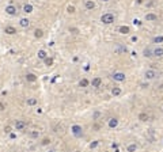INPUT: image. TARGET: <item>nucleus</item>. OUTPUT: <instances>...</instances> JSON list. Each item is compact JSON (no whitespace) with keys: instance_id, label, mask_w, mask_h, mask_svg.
I'll return each instance as SVG.
<instances>
[{"instance_id":"obj_6","label":"nucleus","mask_w":163,"mask_h":152,"mask_svg":"<svg viewBox=\"0 0 163 152\" xmlns=\"http://www.w3.org/2000/svg\"><path fill=\"white\" fill-rule=\"evenodd\" d=\"M90 84H91L94 88H98V87H101V84H102V79H101L99 76H95L94 79L90 82Z\"/></svg>"},{"instance_id":"obj_33","label":"nucleus","mask_w":163,"mask_h":152,"mask_svg":"<svg viewBox=\"0 0 163 152\" xmlns=\"http://www.w3.org/2000/svg\"><path fill=\"white\" fill-rule=\"evenodd\" d=\"M4 109H6L4 103H2V102H0V111H3V110H4Z\"/></svg>"},{"instance_id":"obj_14","label":"nucleus","mask_w":163,"mask_h":152,"mask_svg":"<svg viewBox=\"0 0 163 152\" xmlns=\"http://www.w3.org/2000/svg\"><path fill=\"white\" fill-rule=\"evenodd\" d=\"M26 103H27V106H35L38 103V100H37V98H27Z\"/></svg>"},{"instance_id":"obj_17","label":"nucleus","mask_w":163,"mask_h":152,"mask_svg":"<svg viewBox=\"0 0 163 152\" xmlns=\"http://www.w3.org/2000/svg\"><path fill=\"white\" fill-rule=\"evenodd\" d=\"M26 80L30 82V83H34L35 80H37V76H35L34 73H27V75H26Z\"/></svg>"},{"instance_id":"obj_31","label":"nucleus","mask_w":163,"mask_h":152,"mask_svg":"<svg viewBox=\"0 0 163 152\" xmlns=\"http://www.w3.org/2000/svg\"><path fill=\"white\" fill-rule=\"evenodd\" d=\"M11 130H12L11 126H6V128H4V132H6V133H11Z\"/></svg>"},{"instance_id":"obj_1","label":"nucleus","mask_w":163,"mask_h":152,"mask_svg":"<svg viewBox=\"0 0 163 152\" xmlns=\"http://www.w3.org/2000/svg\"><path fill=\"white\" fill-rule=\"evenodd\" d=\"M116 16L114 14H112V12H106V14H103L101 16V22L103 23V25H112L113 22H114Z\"/></svg>"},{"instance_id":"obj_9","label":"nucleus","mask_w":163,"mask_h":152,"mask_svg":"<svg viewBox=\"0 0 163 152\" xmlns=\"http://www.w3.org/2000/svg\"><path fill=\"white\" fill-rule=\"evenodd\" d=\"M145 21L147 22H155V21H158V15L152 14V12H148V14H145Z\"/></svg>"},{"instance_id":"obj_21","label":"nucleus","mask_w":163,"mask_h":152,"mask_svg":"<svg viewBox=\"0 0 163 152\" xmlns=\"http://www.w3.org/2000/svg\"><path fill=\"white\" fill-rule=\"evenodd\" d=\"M42 35H44V31H42L41 29H35L34 30V37L35 38H42Z\"/></svg>"},{"instance_id":"obj_22","label":"nucleus","mask_w":163,"mask_h":152,"mask_svg":"<svg viewBox=\"0 0 163 152\" xmlns=\"http://www.w3.org/2000/svg\"><path fill=\"white\" fill-rule=\"evenodd\" d=\"M143 53H144L145 57H152V49L151 48H145L144 50H143Z\"/></svg>"},{"instance_id":"obj_8","label":"nucleus","mask_w":163,"mask_h":152,"mask_svg":"<svg viewBox=\"0 0 163 152\" xmlns=\"http://www.w3.org/2000/svg\"><path fill=\"white\" fill-rule=\"evenodd\" d=\"M163 56V48L158 46V48L152 49V57H162Z\"/></svg>"},{"instance_id":"obj_26","label":"nucleus","mask_w":163,"mask_h":152,"mask_svg":"<svg viewBox=\"0 0 163 152\" xmlns=\"http://www.w3.org/2000/svg\"><path fill=\"white\" fill-rule=\"evenodd\" d=\"M139 120L140 121H147L148 120V114L147 113H140L139 114Z\"/></svg>"},{"instance_id":"obj_30","label":"nucleus","mask_w":163,"mask_h":152,"mask_svg":"<svg viewBox=\"0 0 163 152\" xmlns=\"http://www.w3.org/2000/svg\"><path fill=\"white\" fill-rule=\"evenodd\" d=\"M98 141H94V143H91V144H90V148H96V147H98Z\"/></svg>"},{"instance_id":"obj_25","label":"nucleus","mask_w":163,"mask_h":152,"mask_svg":"<svg viewBox=\"0 0 163 152\" xmlns=\"http://www.w3.org/2000/svg\"><path fill=\"white\" fill-rule=\"evenodd\" d=\"M152 42H154V43H162V42H163V35L154 37V39H152Z\"/></svg>"},{"instance_id":"obj_3","label":"nucleus","mask_w":163,"mask_h":152,"mask_svg":"<svg viewBox=\"0 0 163 152\" xmlns=\"http://www.w3.org/2000/svg\"><path fill=\"white\" fill-rule=\"evenodd\" d=\"M112 79L113 80H116V82H125V79H126V76H125V73L124 72H114L112 75Z\"/></svg>"},{"instance_id":"obj_36","label":"nucleus","mask_w":163,"mask_h":152,"mask_svg":"<svg viewBox=\"0 0 163 152\" xmlns=\"http://www.w3.org/2000/svg\"><path fill=\"white\" fill-rule=\"evenodd\" d=\"M75 152H80V151H75Z\"/></svg>"},{"instance_id":"obj_5","label":"nucleus","mask_w":163,"mask_h":152,"mask_svg":"<svg viewBox=\"0 0 163 152\" xmlns=\"http://www.w3.org/2000/svg\"><path fill=\"white\" fill-rule=\"evenodd\" d=\"M156 76H158V72H156L155 69H147L145 73H144V77L147 80H152V79H155Z\"/></svg>"},{"instance_id":"obj_28","label":"nucleus","mask_w":163,"mask_h":152,"mask_svg":"<svg viewBox=\"0 0 163 152\" xmlns=\"http://www.w3.org/2000/svg\"><path fill=\"white\" fill-rule=\"evenodd\" d=\"M42 145H48V144H50V138L49 137H45L44 140H42V143H41Z\"/></svg>"},{"instance_id":"obj_23","label":"nucleus","mask_w":163,"mask_h":152,"mask_svg":"<svg viewBox=\"0 0 163 152\" xmlns=\"http://www.w3.org/2000/svg\"><path fill=\"white\" fill-rule=\"evenodd\" d=\"M44 63H45L46 67H52L53 65V59L52 57H46V59L44 60Z\"/></svg>"},{"instance_id":"obj_18","label":"nucleus","mask_w":163,"mask_h":152,"mask_svg":"<svg viewBox=\"0 0 163 152\" xmlns=\"http://www.w3.org/2000/svg\"><path fill=\"white\" fill-rule=\"evenodd\" d=\"M33 6L31 4H25L23 6V12H25V14H30V12H33Z\"/></svg>"},{"instance_id":"obj_10","label":"nucleus","mask_w":163,"mask_h":152,"mask_svg":"<svg viewBox=\"0 0 163 152\" xmlns=\"http://www.w3.org/2000/svg\"><path fill=\"white\" fill-rule=\"evenodd\" d=\"M107 125H109V128H110V129H114V128L118 126V120H117V118H109Z\"/></svg>"},{"instance_id":"obj_24","label":"nucleus","mask_w":163,"mask_h":152,"mask_svg":"<svg viewBox=\"0 0 163 152\" xmlns=\"http://www.w3.org/2000/svg\"><path fill=\"white\" fill-rule=\"evenodd\" d=\"M88 84H90V82L87 79H82L80 82H79V86L83 87V88H84V87H88Z\"/></svg>"},{"instance_id":"obj_29","label":"nucleus","mask_w":163,"mask_h":152,"mask_svg":"<svg viewBox=\"0 0 163 152\" xmlns=\"http://www.w3.org/2000/svg\"><path fill=\"white\" fill-rule=\"evenodd\" d=\"M38 134H39V132L38 130H34V132H31V133H30V136H31V137H38Z\"/></svg>"},{"instance_id":"obj_19","label":"nucleus","mask_w":163,"mask_h":152,"mask_svg":"<svg viewBox=\"0 0 163 152\" xmlns=\"http://www.w3.org/2000/svg\"><path fill=\"white\" fill-rule=\"evenodd\" d=\"M19 25L22 26V27H29V25H30V21L27 18H22L21 21H19Z\"/></svg>"},{"instance_id":"obj_16","label":"nucleus","mask_w":163,"mask_h":152,"mask_svg":"<svg viewBox=\"0 0 163 152\" xmlns=\"http://www.w3.org/2000/svg\"><path fill=\"white\" fill-rule=\"evenodd\" d=\"M118 31L121 33V34H128V33L131 31V29H129V26H120Z\"/></svg>"},{"instance_id":"obj_4","label":"nucleus","mask_w":163,"mask_h":152,"mask_svg":"<svg viewBox=\"0 0 163 152\" xmlns=\"http://www.w3.org/2000/svg\"><path fill=\"white\" fill-rule=\"evenodd\" d=\"M27 126V122L23 120H16L15 121V130H25Z\"/></svg>"},{"instance_id":"obj_20","label":"nucleus","mask_w":163,"mask_h":152,"mask_svg":"<svg viewBox=\"0 0 163 152\" xmlns=\"http://www.w3.org/2000/svg\"><path fill=\"white\" fill-rule=\"evenodd\" d=\"M136 149H137V145H136L135 143L129 144L128 147H126V151H128V152H136Z\"/></svg>"},{"instance_id":"obj_7","label":"nucleus","mask_w":163,"mask_h":152,"mask_svg":"<svg viewBox=\"0 0 163 152\" xmlns=\"http://www.w3.org/2000/svg\"><path fill=\"white\" fill-rule=\"evenodd\" d=\"M16 7L15 6H12V4H10V6H7L6 7V14H8V15H11V16H14V15H16Z\"/></svg>"},{"instance_id":"obj_34","label":"nucleus","mask_w":163,"mask_h":152,"mask_svg":"<svg viewBox=\"0 0 163 152\" xmlns=\"http://www.w3.org/2000/svg\"><path fill=\"white\" fill-rule=\"evenodd\" d=\"M102 2H110V0H102Z\"/></svg>"},{"instance_id":"obj_13","label":"nucleus","mask_w":163,"mask_h":152,"mask_svg":"<svg viewBox=\"0 0 163 152\" xmlns=\"http://www.w3.org/2000/svg\"><path fill=\"white\" fill-rule=\"evenodd\" d=\"M37 56H38V59L45 60L46 57H48V53H46V50H44V49H39L38 52H37Z\"/></svg>"},{"instance_id":"obj_2","label":"nucleus","mask_w":163,"mask_h":152,"mask_svg":"<svg viewBox=\"0 0 163 152\" xmlns=\"http://www.w3.org/2000/svg\"><path fill=\"white\" fill-rule=\"evenodd\" d=\"M71 133L74 134L75 137H82L83 136V128L80 126V125L75 124L71 126Z\"/></svg>"},{"instance_id":"obj_11","label":"nucleus","mask_w":163,"mask_h":152,"mask_svg":"<svg viewBox=\"0 0 163 152\" xmlns=\"http://www.w3.org/2000/svg\"><path fill=\"white\" fill-rule=\"evenodd\" d=\"M4 31H6V34H8V35H14V34H16V29L14 27V26H6Z\"/></svg>"},{"instance_id":"obj_27","label":"nucleus","mask_w":163,"mask_h":152,"mask_svg":"<svg viewBox=\"0 0 163 152\" xmlns=\"http://www.w3.org/2000/svg\"><path fill=\"white\" fill-rule=\"evenodd\" d=\"M67 11L69 12V14H74V12L76 11V8H75V6H71V4H69V6H68V7H67Z\"/></svg>"},{"instance_id":"obj_12","label":"nucleus","mask_w":163,"mask_h":152,"mask_svg":"<svg viewBox=\"0 0 163 152\" xmlns=\"http://www.w3.org/2000/svg\"><path fill=\"white\" fill-rule=\"evenodd\" d=\"M84 7H86V10H94L95 8V3L92 2V0H86Z\"/></svg>"},{"instance_id":"obj_35","label":"nucleus","mask_w":163,"mask_h":152,"mask_svg":"<svg viewBox=\"0 0 163 152\" xmlns=\"http://www.w3.org/2000/svg\"><path fill=\"white\" fill-rule=\"evenodd\" d=\"M49 152H56V151H49Z\"/></svg>"},{"instance_id":"obj_32","label":"nucleus","mask_w":163,"mask_h":152,"mask_svg":"<svg viewBox=\"0 0 163 152\" xmlns=\"http://www.w3.org/2000/svg\"><path fill=\"white\" fill-rule=\"evenodd\" d=\"M133 23H135V25H137V26H140V25H141V22L139 21V19H135V21H133Z\"/></svg>"},{"instance_id":"obj_15","label":"nucleus","mask_w":163,"mask_h":152,"mask_svg":"<svg viewBox=\"0 0 163 152\" xmlns=\"http://www.w3.org/2000/svg\"><path fill=\"white\" fill-rule=\"evenodd\" d=\"M121 92H122V91H121L120 87H113V88H112V95L113 96H120V95H121Z\"/></svg>"}]
</instances>
